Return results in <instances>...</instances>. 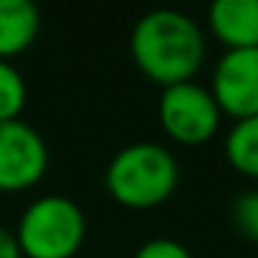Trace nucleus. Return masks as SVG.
Returning a JSON list of instances; mask_svg holds the SVG:
<instances>
[{
    "instance_id": "obj_1",
    "label": "nucleus",
    "mask_w": 258,
    "mask_h": 258,
    "mask_svg": "<svg viewBox=\"0 0 258 258\" xmlns=\"http://www.w3.org/2000/svg\"><path fill=\"white\" fill-rule=\"evenodd\" d=\"M131 56L145 78L167 89L195 81L206 58V39L189 14L153 9L131 31Z\"/></svg>"
},
{
    "instance_id": "obj_10",
    "label": "nucleus",
    "mask_w": 258,
    "mask_h": 258,
    "mask_svg": "<svg viewBox=\"0 0 258 258\" xmlns=\"http://www.w3.org/2000/svg\"><path fill=\"white\" fill-rule=\"evenodd\" d=\"M28 103V84L12 61H0V122L20 119Z\"/></svg>"
},
{
    "instance_id": "obj_4",
    "label": "nucleus",
    "mask_w": 258,
    "mask_h": 258,
    "mask_svg": "<svg viewBox=\"0 0 258 258\" xmlns=\"http://www.w3.org/2000/svg\"><path fill=\"white\" fill-rule=\"evenodd\" d=\"M219 111L211 89L195 81L167 86L158 97V122L172 142L186 147L206 145L219 131Z\"/></svg>"
},
{
    "instance_id": "obj_3",
    "label": "nucleus",
    "mask_w": 258,
    "mask_h": 258,
    "mask_svg": "<svg viewBox=\"0 0 258 258\" xmlns=\"http://www.w3.org/2000/svg\"><path fill=\"white\" fill-rule=\"evenodd\" d=\"M14 239L23 258H73L86 239V217L70 197L45 195L20 214Z\"/></svg>"
},
{
    "instance_id": "obj_11",
    "label": "nucleus",
    "mask_w": 258,
    "mask_h": 258,
    "mask_svg": "<svg viewBox=\"0 0 258 258\" xmlns=\"http://www.w3.org/2000/svg\"><path fill=\"white\" fill-rule=\"evenodd\" d=\"M230 222L241 236L258 241V189H247L236 195L233 206H230Z\"/></svg>"
},
{
    "instance_id": "obj_6",
    "label": "nucleus",
    "mask_w": 258,
    "mask_h": 258,
    "mask_svg": "<svg viewBox=\"0 0 258 258\" xmlns=\"http://www.w3.org/2000/svg\"><path fill=\"white\" fill-rule=\"evenodd\" d=\"M211 95L219 111L236 122L258 114V47L225 50L211 73Z\"/></svg>"
},
{
    "instance_id": "obj_7",
    "label": "nucleus",
    "mask_w": 258,
    "mask_h": 258,
    "mask_svg": "<svg viewBox=\"0 0 258 258\" xmlns=\"http://www.w3.org/2000/svg\"><path fill=\"white\" fill-rule=\"evenodd\" d=\"M211 34L228 50L258 47V0H217L208 9Z\"/></svg>"
},
{
    "instance_id": "obj_2",
    "label": "nucleus",
    "mask_w": 258,
    "mask_h": 258,
    "mask_svg": "<svg viewBox=\"0 0 258 258\" xmlns=\"http://www.w3.org/2000/svg\"><path fill=\"white\" fill-rule=\"evenodd\" d=\"M180 180L178 158L156 142H134L111 158L106 189L119 206L147 211L172 197Z\"/></svg>"
},
{
    "instance_id": "obj_5",
    "label": "nucleus",
    "mask_w": 258,
    "mask_h": 258,
    "mask_svg": "<svg viewBox=\"0 0 258 258\" xmlns=\"http://www.w3.org/2000/svg\"><path fill=\"white\" fill-rule=\"evenodd\" d=\"M47 145L23 119L0 122V191H25L47 172Z\"/></svg>"
},
{
    "instance_id": "obj_8",
    "label": "nucleus",
    "mask_w": 258,
    "mask_h": 258,
    "mask_svg": "<svg viewBox=\"0 0 258 258\" xmlns=\"http://www.w3.org/2000/svg\"><path fill=\"white\" fill-rule=\"evenodd\" d=\"M39 28L42 14L31 0H0V61L28 50Z\"/></svg>"
},
{
    "instance_id": "obj_9",
    "label": "nucleus",
    "mask_w": 258,
    "mask_h": 258,
    "mask_svg": "<svg viewBox=\"0 0 258 258\" xmlns=\"http://www.w3.org/2000/svg\"><path fill=\"white\" fill-rule=\"evenodd\" d=\"M225 156L228 164L244 178L258 180V114L239 119L228 131L225 139Z\"/></svg>"
},
{
    "instance_id": "obj_13",
    "label": "nucleus",
    "mask_w": 258,
    "mask_h": 258,
    "mask_svg": "<svg viewBox=\"0 0 258 258\" xmlns=\"http://www.w3.org/2000/svg\"><path fill=\"white\" fill-rule=\"evenodd\" d=\"M0 258H23L14 233H12V230H6V228H0Z\"/></svg>"
},
{
    "instance_id": "obj_12",
    "label": "nucleus",
    "mask_w": 258,
    "mask_h": 258,
    "mask_svg": "<svg viewBox=\"0 0 258 258\" xmlns=\"http://www.w3.org/2000/svg\"><path fill=\"white\" fill-rule=\"evenodd\" d=\"M134 258H191V252L175 239H150L136 250Z\"/></svg>"
}]
</instances>
